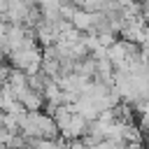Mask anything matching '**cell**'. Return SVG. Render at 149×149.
<instances>
[{
    "mask_svg": "<svg viewBox=\"0 0 149 149\" xmlns=\"http://www.w3.org/2000/svg\"><path fill=\"white\" fill-rule=\"evenodd\" d=\"M123 149H144V147H142V144H126Z\"/></svg>",
    "mask_w": 149,
    "mask_h": 149,
    "instance_id": "cell-5",
    "label": "cell"
},
{
    "mask_svg": "<svg viewBox=\"0 0 149 149\" xmlns=\"http://www.w3.org/2000/svg\"><path fill=\"white\" fill-rule=\"evenodd\" d=\"M19 102H21L28 112H42V107H47L44 95H42V93H37V91H33L30 86L19 95Z\"/></svg>",
    "mask_w": 149,
    "mask_h": 149,
    "instance_id": "cell-2",
    "label": "cell"
},
{
    "mask_svg": "<svg viewBox=\"0 0 149 149\" xmlns=\"http://www.w3.org/2000/svg\"><path fill=\"white\" fill-rule=\"evenodd\" d=\"M30 7H33V2H23V0H19V2H9V9H7V23H26V19H28V14H30Z\"/></svg>",
    "mask_w": 149,
    "mask_h": 149,
    "instance_id": "cell-1",
    "label": "cell"
},
{
    "mask_svg": "<svg viewBox=\"0 0 149 149\" xmlns=\"http://www.w3.org/2000/svg\"><path fill=\"white\" fill-rule=\"evenodd\" d=\"M70 23H72L79 33H93V26H95V14H88V12H84V9L79 7V9L72 14Z\"/></svg>",
    "mask_w": 149,
    "mask_h": 149,
    "instance_id": "cell-4",
    "label": "cell"
},
{
    "mask_svg": "<svg viewBox=\"0 0 149 149\" xmlns=\"http://www.w3.org/2000/svg\"><path fill=\"white\" fill-rule=\"evenodd\" d=\"M0 149H7V147H5V144H0Z\"/></svg>",
    "mask_w": 149,
    "mask_h": 149,
    "instance_id": "cell-6",
    "label": "cell"
},
{
    "mask_svg": "<svg viewBox=\"0 0 149 149\" xmlns=\"http://www.w3.org/2000/svg\"><path fill=\"white\" fill-rule=\"evenodd\" d=\"M40 12H42V19L51 26L63 21V2H40Z\"/></svg>",
    "mask_w": 149,
    "mask_h": 149,
    "instance_id": "cell-3",
    "label": "cell"
}]
</instances>
